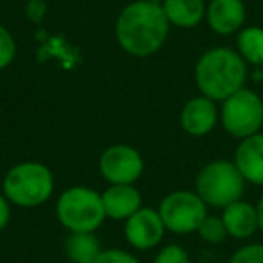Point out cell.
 Here are the masks:
<instances>
[{
	"instance_id": "ba28073f",
	"label": "cell",
	"mask_w": 263,
	"mask_h": 263,
	"mask_svg": "<svg viewBox=\"0 0 263 263\" xmlns=\"http://www.w3.org/2000/svg\"><path fill=\"white\" fill-rule=\"evenodd\" d=\"M98 168L108 184H136L144 172V161L134 146L112 144L101 154Z\"/></svg>"
},
{
	"instance_id": "9c48e42d",
	"label": "cell",
	"mask_w": 263,
	"mask_h": 263,
	"mask_svg": "<svg viewBox=\"0 0 263 263\" xmlns=\"http://www.w3.org/2000/svg\"><path fill=\"white\" fill-rule=\"evenodd\" d=\"M166 233L164 222L157 209L141 208L124 220V238L137 251H150L162 241Z\"/></svg>"
},
{
	"instance_id": "3957f363",
	"label": "cell",
	"mask_w": 263,
	"mask_h": 263,
	"mask_svg": "<svg viewBox=\"0 0 263 263\" xmlns=\"http://www.w3.org/2000/svg\"><path fill=\"white\" fill-rule=\"evenodd\" d=\"M2 193L15 208H40L54 193V175L42 162L22 161L6 172Z\"/></svg>"
},
{
	"instance_id": "e0dca14e",
	"label": "cell",
	"mask_w": 263,
	"mask_h": 263,
	"mask_svg": "<svg viewBox=\"0 0 263 263\" xmlns=\"http://www.w3.org/2000/svg\"><path fill=\"white\" fill-rule=\"evenodd\" d=\"M236 52L249 67H263V27L245 26L238 31Z\"/></svg>"
},
{
	"instance_id": "4fadbf2b",
	"label": "cell",
	"mask_w": 263,
	"mask_h": 263,
	"mask_svg": "<svg viewBox=\"0 0 263 263\" xmlns=\"http://www.w3.org/2000/svg\"><path fill=\"white\" fill-rule=\"evenodd\" d=\"M101 198L106 218L117 222H124L143 208V195L134 184H110Z\"/></svg>"
},
{
	"instance_id": "30bf717a",
	"label": "cell",
	"mask_w": 263,
	"mask_h": 263,
	"mask_svg": "<svg viewBox=\"0 0 263 263\" xmlns=\"http://www.w3.org/2000/svg\"><path fill=\"white\" fill-rule=\"evenodd\" d=\"M180 128L191 137L209 136L220 123L218 103L198 94L182 106L179 116Z\"/></svg>"
},
{
	"instance_id": "5bb4252c",
	"label": "cell",
	"mask_w": 263,
	"mask_h": 263,
	"mask_svg": "<svg viewBox=\"0 0 263 263\" xmlns=\"http://www.w3.org/2000/svg\"><path fill=\"white\" fill-rule=\"evenodd\" d=\"M220 216H222L229 238H234V240H249L259 231L256 204H251L243 198L223 208Z\"/></svg>"
},
{
	"instance_id": "2e32d148",
	"label": "cell",
	"mask_w": 263,
	"mask_h": 263,
	"mask_svg": "<svg viewBox=\"0 0 263 263\" xmlns=\"http://www.w3.org/2000/svg\"><path fill=\"white\" fill-rule=\"evenodd\" d=\"M101 251L94 233H70L65 240V254L72 263H94Z\"/></svg>"
},
{
	"instance_id": "cb8c5ba5",
	"label": "cell",
	"mask_w": 263,
	"mask_h": 263,
	"mask_svg": "<svg viewBox=\"0 0 263 263\" xmlns=\"http://www.w3.org/2000/svg\"><path fill=\"white\" fill-rule=\"evenodd\" d=\"M256 211H258V223H259V233L263 234V195L259 200L256 202Z\"/></svg>"
},
{
	"instance_id": "ffe728a7",
	"label": "cell",
	"mask_w": 263,
	"mask_h": 263,
	"mask_svg": "<svg viewBox=\"0 0 263 263\" xmlns=\"http://www.w3.org/2000/svg\"><path fill=\"white\" fill-rule=\"evenodd\" d=\"M154 263H191V258L182 245L168 243L157 252Z\"/></svg>"
},
{
	"instance_id": "7c38bea8",
	"label": "cell",
	"mask_w": 263,
	"mask_h": 263,
	"mask_svg": "<svg viewBox=\"0 0 263 263\" xmlns=\"http://www.w3.org/2000/svg\"><path fill=\"white\" fill-rule=\"evenodd\" d=\"M233 162L247 184L263 186V132L240 139Z\"/></svg>"
},
{
	"instance_id": "52a82bcc",
	"label": "cell",
	"mask_w": 263,
	"mask_h": 263,
	"mask_svg": "<svg viewBox=\"0 0 263 263\" xmlns=\"http://www.w3.org/2000/svg\"><path fill=\"white\" fill-rule=\"evenodd\" d=\"M159 215L164 222L166 231L173 234L197 233L202 220L209 215L208 205L197 195V191L179 190L168 193L159 204Z\"/></svg>"
},
{
	"instance_id": "6da1fadb",
	"label": "cell",
	"mask_w": 263,
	"mask_h": 263,
	"mask_svg": "<svg viewBox=\"0 0 263 263\" xmlns=\"http://www.w3.org/2000/svg\"><path fill=\"white\" fill-rule=\"evenodd\" d=\"M170 22L157 0H134L116 20V40L126 54L152 56L166 44Z\"/></svg>"
},
{
	"instance_id": "277c9868",
	"label": "cell",
	"mask_w": 263,
	"mask_h": 263,
	"mask_svg": "<svg viewBox=\"0 0 263 263\" xmlns=\"http://www.w3.org/2000/svg\"><path fill=\"white\" fill-rule=\"evenodd\" d=\"M56 218L69 233H96L106 220L101 193L88 186H72L56 202Z\"/></svg>"
},
{
	"instance_id": "44dd1931",
	"label": "cell",
	"mask_w": 263,
	"mask_h": 263,
	"mask_svg": "<svg viewBox=\"0 0 263 263\" xmlns=\"http://www.w3.org/2000/svg\"><path fill=\"white\" fill-rule=\"evenodd\" d=\"M227 263H263V243H247L236 249Z\"/></svg>"
},
{
	"instance_id": "8992f818",
	"label": "cell",
	"mask_w": 263,
	"mask_h": 263,
	"mask_svg": "<svg viewBox=\"0 0 263 263\" xmlns=\"http://www.w3.org/2000/svg\"><path fill=\"white\" fill-rule=\"evenodd\" d=\"M220 123L234 139H245L263 130V98L252 88H240L220 103Z\"/></svg>"
},
{
	"instance_id": "d6986e66",
	"label": "cell",
	"mask_w": 263,
	"mask_h": 263,
	"mask_svg": "<svg viewBox=\"0 0 263 263\" xmlns=\"http://www.w3.org/2000/svg\"><path fill=\"white\" fill-rule=\"evenodd\" d=\"M16 56V42L8 27L0 26V70L8 69Z\"/></svg>"
},
{
	"instance_id": "603a6c76",
	"label": "cell",
	"mask_w": 263,
	"mask_h": 263,
	"mask_svg": "<svg viewBox=\"0 0 263 263\" xmlns=\"http://www.w3.org/2000/svg\"><path fill=\"white\" fill-rule=\"evenodd\" d=\"M9 220H11V202L4 197V193H0V233L8 227Z\"/></svg>"
},
{
	"instance_id": "8fae6325",
	"label": "cell",
	"mask_w": 263,
	"mask_h": 263,
	"mask_svg": "<svg viewBox=\"0 0 263 263\" xmlns=\"http://www.w3.org/2000/svg\"><path fill=\"white\" fill-rule=\"evenodd\" d=\"M247 8L243 0H209L205 8V22L209 29L220 36L236 34L245 27Z\"/></svg>"
},
{
	"instance_id": "7402d4cb",
	"label": "cell",
	"mask_w": 263,
	"mask_h": 263,
	"mask_svg": "<svg viewBox=\"0 0 263 263\" xmlns=\"http://www.w3.org/2000/svg\"><path fill=\"white\" fill-rule=\"evenodd\" d=\"M94 263H141L136 256L123 249H103Z\"/></svg>"
},
{
	"instance_id": "ac0fdd59",
	"label": "cell",
	"mask_w": 263,
	"mask_h": 263,
	"mask_svg": "<svg viewBox=\"0 0 263 263\" xmlns=\"http://www.w3.org/2000/svg\"><path fill=\"white\" fill-rule=\"evenodd\" d=\"M197 234L205 243H213V245L222 243L226 238H229L226 226L222 222V216H213V215H208L202 220L200 227L197 229Z\"/></svg>"
},
{
	"instance_id": "7a4b0ae2",
	"label": "cell",
	"mask_w": 263,
	"mask_h": 263,
	"mask_svg": "<svg viewBox=\"0 0 263 263\" xmlns=\"http://www.w3.org/2000/svg\"><path fill=\"white\" fill-rule=\"evenodd\" d=\"M249 78V65L236 49L213 47L208 49L195 63V83L202 96L222 103L234 92L245 87Z\"/></svg>"
},
{
	"instance_id": "9a60e30c",
	"label": "cell",
	"mask_w": 263,
	"mask_h": 263,
	"mask_svg": "<svg viewBox=\"0 0 263 263\" xmlns=\"http://www.w3.org/2000/svg\"><path fill=\"white\" fill-rule=\"evenodd\" d=\"M205 0H162V11L170 26L193 29L205 20Z\"/></svg>"
},
{
	"instance_id": "5b68a950",
	"label": "cell",
	"mask_w": 263,
	"mask_h": 263,
	"mask_svg": "<svg viewBox=\"0 0 263 263\" xmlns=\"http://www.w3.org/2000/svg\"><path fill=\"white\" fill-rule=\"evenodd\" d=\"M245 179L236 164L227 159L211 161L197 173L195 191L208 208L223 209L233 202L243 198Z\"/></svg>"
}]
</instances>
